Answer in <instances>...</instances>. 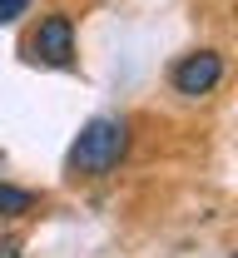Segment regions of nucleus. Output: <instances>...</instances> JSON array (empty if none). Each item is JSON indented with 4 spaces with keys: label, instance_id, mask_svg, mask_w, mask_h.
I'll return each mask as SVG.
<instances>
[{
    "label": "nucleus",
    "instance_id": "6",
    "mask_svg": "<svg viewBox=\"0 0 238 258\" xmlns=\"http://www.w3.org/2000/svg\"><path fill=\"white\" fill-rule=\"evenodd\" d=\"M0 258H25L20 253V238H0Z\"/></svg>",
    "mask_w": 238,
    "mask_h": 258
},
{
    "label": "nucleus",
    "instance_id": "4",
    "mask_svg": "<svg viewBox=\"0 0 238 258\" xmlns=\"http://www.w3.org/2000/svg\"><path fill=\"white\" fill-rule=\"evenodd\" d=\"M35 204H40V194H35V189H20V184L0 179V219H30Z\"/></svg>",
    "mask_w": 238,
    "mask_h": 258
},
{
    "label": "nucleus",
    "instance_id": "1",
    "mask_svg": "<svg viewBox=\"0 0 238 258\" xmlns=\"http://www.w3.org/2000/svg\"><path fill=\"white\" fill-rule=\"evenodd\" d=\"M124 154H129V124L119 114H95L90 124L74 134L65 164H69L74 179H109Z\"/></svg>",
    "mask_w": 238,
    "mask_h": 258
},
{
    "label": "nucleus",
    "instance_id": "5",
    "mask_svg": "<svg viewBox=\"0 0 238 258\" xmlns=\"http://www.w3.org/2000/svg\"><path fill=\"white\" fill-rule=\"evenodd\" d=\"M30 5H35V0H0V25H15Z\"/></svg>",
    "mask_w": 238,
    "mask_h": 258
},
{
    "label": "nucleus",
    "instance_id": "3",
    "mask_svg": "<svg viewBox=\"0 0 238 258\" xmlns=\"http://www.w3.org/2000/svg\"><path fill=\"white\" fill-rule=\"evenodd\" d=\"M169 85H174V95H184V99L213 95L223 85V55L218 50H189V55H179L174 70H169Z\"/></svg>",
    "mask_w": 238,
    "mask_h": 258
},
{
    "label": "nucleus",
    "instance_id": "2",
    "mask_svg": "<svg viewBox=\"0 0 238 258\" xmlns=\"http://www.w3.org/2000/svg\"><path fill=\"white\" fill-rule=\"evenodd\" d=\"M25 60L45 64V70H69L74 64V20H69L65 10L40 15V25L25 40Z\"/></svg>",
    "mask_w": 238,
    "mask_h": 258
}]
</instances>
